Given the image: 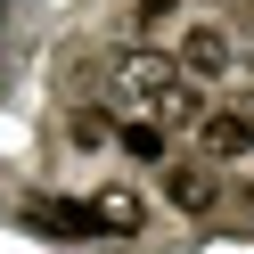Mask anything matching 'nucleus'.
Listing matches in <instances>:
<instances>
[{"mask_svg":"<svg viewBox=\"0 0 254 254\" xmlns=\"http://www.w3.org/2000/svg\"><path fill=\"white\" fill-rule=\"evenodd\" d=\"M197 156H205V164L254 156V99H238V107H213V115L197 123Z\"/></svg>","mask_w":254,"mask_h":254,"instance_id":"f03ea898","label":"nucleus"},{"mask_svg":"<svg viewBox=\"0 0 254 254\" xmlns=\"http://www.w3.org/2000/svg\"><path fill=\"white\" fill-rule=\"evenodd\" d=\"M246 8H254V0H246Z\"/></svg>","mask_w":254,"mask_h":254,"instance_id":"9b49d317","label":"nucleus"},{"mask_svg":"<svg viewBox=\"0 0 254 254\" xmlns=\"http://www.w3.org/2000/svg\"><path fill=\"white\" fill-rule=\"evenodd\" d=\"M33 230H50V238H90V230H99V205H33Z\"/></svg>","mask_w":254,"mask_h":254,"instance_id":"39448f33","label":"nucleus"},{"mask_svg":"<svg viewBox=\"0 0 254 254\" xmlns=\"http://www.w3.org/2000/svg\"><path fill=\"white\" fill-rule=\"evenodd\" d=\"M115 99H131L139 115H156V123H189V131L213 115L205 90H197V74H189L172 50H148V41L115 58Z\"/></svg>","mask_w":254,"mask_h":254,"instance_id":"f257e3e1","label":"nucleus"},{"mask_svg":"<svg viewBox=\"0 0 254 254\" xmlns=\"http://www.w3.org/2000/svg\"><path fill=\"white\" fill-rule=\"evenodd\" d=\"M172 58H181L197 82H213V74H230V58H238V50H230V33H221V25H181Z\"/></svg>","mask_w":254,"mask_h":254,"instance_id":"20e7f679","label":"nucleus"},{"mask_svg":"<svg viewBox=\"0 0 254 254\" xmlns=\"http://www.w3.org/2000/svg\"><path fill=\"white\" fill-rule=\"evenodd\" d=\"M246 74H254V58H246Z\"/></svg>","mask_w":254,"mask_h":254,"instance_id":"9d476101","label":"nucleus"},{"mask_svg":"<svg viewBox=\"0 0 254 254\" xmlns=\"http://www.w3.org/2000/svg\"><path fill=\"white\" fill-rule=\"evenodd\" d=\"M99 230H123V238L139 230V205H131V189H107V205H99Z\"/></svg>","mask_w":254,"mask_h":254,"instance_id":"6e6552de","label":"nucleus"},{"mask_svg":"<svg viewBox=\"0 0 254 254\" xmlns=\"http://www.w3.org/2000/svg\"><path fill=\"white\" fill-rule=\"evenodd\" d=\"M123 156H139V164H164V123H156V115H139V123H123Z\"/></svg>","mask_w":254,"mask_h":254,"instance_id":"0eeeda50","label":"nucleus"},{"mask_svg":"<svg viewBox=\"0 0 254 254\" xmlns=\"http://www.w3.org/2000/svg\"><path fill=\"white\" fill-rule=\"evenodd\" d=\"M164 205H172V213H189V221H205V213L221 205L213 164H205V156H181V164H164Z\"/></svg>","mask_w":254,"mask_h":254,"instance_id":"7ed1b4c3","label":"nucleus"},{"mask_svg":"<svg viewBox=\"0 0 254 254\" xmlns=\"http://www.w3.org/2000/svg\"><path fill=\"white\" fill-rule=\"evenodd\" d=\"M107 139H115V123H107L99 107H74V115H66V148H74V156H99Z\"/></svg>","mask_w":254,"mask_h":254,"instance_id":"423d86ee","label":"nucleus"},{"mask_svg":"<svg viewBox=\"0 0 254 254\" xmlns=\"http://www.w3.org/2000/svg\"><path fill=\"white\" fill-rule=\"evenodd\" d=\"M181 17V0H139V25H172Z\"/></svg>","mask_w":254,"mask_h":254,"instance_id":"1a4fd4ad","label":"nucleus"}]
</instances>
